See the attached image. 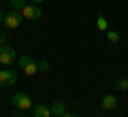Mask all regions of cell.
<instances>
[{
    "label": "cell",
    "instance_id": "2",
    "mask_svg": "<svg viewBox=\"0 0 128 117\" xmlns=\"http://www.w3.org/2000/svg\"><path fill=\"white\" fill-rule=\"evenodd\" d=\"M17 60V53L11 45H0V64L2 66H11Z\"/></svg>",
    "mask_w": 128,
    "mask_h": 117
},
{
    "label": "cell",
    "instance_id": "15",
    "mask_svg": "<svg viewBox=\"0 0 128 117\" xmlns=\"http://www.w3.org/2000/svg\"><path fill=\"white\" fill-rule=\"evenodd\" d=\"M0 45H6V34H0Z\"/></svg>",
    "mask_w": 128,
    "mask_h": 117
},
{
    "label": "cell",
    "instance_id": "13",
    "mask_svg": "<svg viewBox=\"0 0 128 117\" xmlns=\"http://www.w3.org/2000/svg\"><path fill=\"white\" fill-rule=\"evenodd\" d=\"M96 26H98V30H105V32H107V19H105V17H98Z\"/></svg>",
    "mask_w": 128,
    "mask_h": 117
},
{
    "label": "cell",
    "instance_id": "5",
    "mask_svg": "<svg viewBox=\"0 0 128 117\" xmlns=\"http://www.w3.org/2000/svg\"><path fill=\"white\" fill-rule=\"evenodd\" d=\"M15 81H17V72L15 70H11V68H2V70H0V85L2 87L13 85Z\"/></svg>",
    "mask_w": 128,
    "mask_h": 117
},
{
    "label": "cell",
    "instance_id": "14",
    "mask_svg": "<svg viewBox=\"0 0 128 117\" xmlns=\"http://www.w3.org/2000/svg\"><path fill=\"white\" fill-rule=\"evenodd\" d=\"M49 70V62H41L38 64V72H47Z\"/></svg>",
    "mask_w": 128,
    "mask_h": 117
},
{
    "label": "cell",
    "instance_id": "17",
    "mask_svg": "<svg viewBox=\"0 0 128 117\" xmlns=\"http://www.w3.org/2000/svg\"><path fill=\"white\" fill-rule=\"evenodd\" d=\"M32 2H34V4H41V2H45V0H32Z\"/></svg>",
    "mask_w": 128,
    "mask_h": 117
},
{
    "label": "cell",
    "instance_id": "1",
    "mask_svg": "<svg viewBox=\"0 0 128 117\" xmlns=\"http://www.w3.org/2000/svg\"><path fill=\"white\" fill-rule=\"evenodd\" d=\"M22 21H24V15H22V11H11V13H6L4 15V26L9 28V30H17L19 26H22Z\"/></svg>",
    "mask_w": 128,
    "mask_h": 117
},
{
    "label": "cell",
    "instance_id": "19",
    "mask_svg": "<svg viewBox=\"0 0 128 117\" xmlns=\"http://www.w3.org/2000/svg\"><path fill=\"white\" fill-rule=\"evenodd\" d=\"M15 117H28V115H15Z\"/></svg>",
    "mask_w": 128,
    "mask_h": 117
},
{
    "label": "cell",
    "instance_id": "4",
    "mask_svg": "<svg viewBox=\"0 0 128 117\" xmlns=\"http://www.w3.org/2000/svg\"><path fill=\"white\" fill-rule=\"evenodd\" d=\"M19 68H22L28 77H32V75H36V72H38V64L34 62L30 55H22V58H19Z\"/></svg>",
    "mask_w": 128,
    "mask_h": 117
},
{
    "label": "cell",
    "instance_id": "12",
    "mask_svg": "<svg viewBox=\"0 0 128 117\" xmlns=\"http://www.w3.org/2000/svg\"><path fill=\"white\" fill-rule=\"evenodd\" d=\"M107 38H109L111 43H120V34L115 30H107Z\"/></svg>",
    "mask_w": 128,
    "mask_h": 117
},
{
    "label": "cell",
    "instance_id": "3",
    "mask_svg": "<svg viewBox=\"0 0 128 117\" xmlns=\"http://www.w3.org/2000/svg\"><path fill=\"white\" fill-rule=\"evenodd\" d=\"M30 107H34L30 100V96L24 94V92H17V94L13 96V109H17V111H28Z\"/></svg>",
    "mask_w": 128,
    "mask_h": 117
},
{
    "label": "cell",
    "instance_id": "6",
    "mask_svg": "<svg viewBox=\"0 0 128 117\" xmlns=\"http://www.w3.org/2000/svg\"><path fill=\"white\" fill-rule=\"evenodd\" d=\"M22 15L24 19H30V21H36V19H41V9H38V4H26L22 9Z\"/></svg>",
    "mask_w": 128,
    "mask_h": 117
},
{
    "label": "cell",
    "instance_id": "7",
    "mask_svg": "<svg viewBox=\"0 0 128 117\" xmlns=\"http://www.w3.org/2000/svg\"><path fill=\"white\" fill-rule=\"evenodd\" d=\"M102 109H105V111H113L115 107H118V98H115L113 94H107L105 98H102Z\"/></svg>",
    "mask_w": 128,
    "mask_h": 117
},
{
    "label": "cell",
    "instance_id": "8",
    "mask_svg": "<svg viewBox=\"0 0 128 117\" xmlns=\"http://www.w3.org/2000/svg\"><path fill=\"white\" fill-rule=\"evenodd\" d=\"M34 117H51V109L45 104H34Z\"/></svg>",
    "mask_w": 128,
    "mask_h": 117
},
{
    "label": "cell",
    "instance_id": "16",
    "mask_svg": "<svg viewBox=\"0 0 128 117\" xmlns=\"http://www.w3.org/2000/svg\"><path fill=\"white\" fill-rule=\"evenodd\" d=\"M60 117H77L75 113H64V115H60Z\"/></svg>",
    "mask_w": 128,
    "mask_h": 117
},
{
    "label": "cell",
    "instance_id": "10",
    "mask_svg": "<svg viewBox=\"0 0 128 117\" xmlns=\"http://www.w3.org/2000/svg\"><path fill=\"white\" fill-rule=\"evenodd\" d=\"M26 4H28L26 0H11V9H15V11H22Z\"/></svg>",
    "mask_w": 128,
    "mask_h": 117
},
{
    "label": "cell",
    "instance_id": "11",
    "mask_svg": "<svg viewBox=\"0 0 128 117\" xmlns=\"http://www.w3.org/2000/svg\"><path fill=\"white\" fill-rule=\"evenodd\" d=\"M115 87H118V92H126V90H128V79H126V77L120 79V81L115 83Z\"/></svg>",
    "mask_w": 128,
    "mask_h": 117
},
{
    "label": "cell",
    "instance_id": "18",
    "mask_svg": "<svg viewBox=\"0 0 128 117\" xmlns=\"http://www.w3.org/2000/svg\"><path fill=\"white\" fill-rule=\"evenodd\" d=\"M2 21H4V15H2V13H0V23H2Z\"/></svg>",
    "mask_w": 128,
    "mask_h": 117
},
{
    "label": "cell",
    "instance_id": "9",
    "mask_svg": "<svg viewBox=\"0 0 128 117\" xmlns=\"http://www.w3.org/2000/svg\"><path fill=\"white\" fill-rule=\"evenodd\" d=\"M51 115H64V113H66V104H64V102H54V104H51Z\"/></svg>",
    "mask_w": 128,
    "mask_h": 117
}]
</instances>
